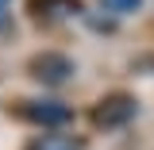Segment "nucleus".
<instances>
[{"mask_svg": "<svg viewBox=\"0 0 154 150\" xmlns=\"http://www.w3.org/2000/svg\"><path fill=\"white\" fill-rule=\"evenodd\" d=\"M4 8H8V0H0V12H4Z\"/></svg>", "mask_w": 154, "mask_h": 150, "instance_id": "nucleus-6", "label": "nucleus"}, {"mask_svg": "<svg viewBox=\"0 0 154 150\" xmlns=\"http://www.w3.org/2000/svg\"><path fill=\"white\" fill-rule=\"evenodd\" d=\"M143 0H100L104 12H116V16H127V12H139Z\"/></svg>", "mask_w": 154, "mask_h": 150, "instance_id": "nucleus-5", "label": "nucleus"}, {"mask_svg": "<svg viewBox=\"0 0 154 150\" xmlns=\"http://www.w3.org/2000/svg\"><path fill=\"white\" fill-rule=\"evenodd\" d=\"M27 150H85V142L77 135H66V131H42L27 142Z\"/></svg>", "mask_w": 154, "mask_h": 150, "instance_id": "nucleus-4", "label": "nucleus"}, {"mask_svg": "<svg viewBox=\"0 0 154 150\" xmlns=\"http://www.w3.org/2000/svg\"><path fill=\"white\" fill-rule=\"evenodd\" d=\"M19 115L27 123H38V127H66L73 119V108L62 104V100H23Z\"/></svg>", "mask_w": 154, "mask_h": 150, "instance_id": "nucleus-1", "label": "nucleus"}, {"mask_svg": "<svg viewBox=\"0 0 154 150\" xmlns=\"http://www.w3.org/2000/svg\"><path fill=\"white\" fill-rule=\"evenodd\" d=\"M31 77L42 81V85H66L69 77H73V62L66 54H58V50H42V54L31 58Z\"/></svg>", "mask_w": 154, "mask_h": 150, "instance_id": "nucleus-2", "label": "nucleus"}, {"mask_svg": "<svg viewBox=\"0 0 154 150\" xmlns=\"http://www.w3.org/2000/svg\"><path fill=\"white\" fill-rule=\"evenodd\" d=\"M135 119V100L123 93L108 96V100H100L93 108V123L96 127H104V131H116V127H123V123H131Z\"/></svg>", "mask_w": 154, "mask_h": 150, "instance_id": "nucleus-3", "label": "nucleus"}]
</instances>
